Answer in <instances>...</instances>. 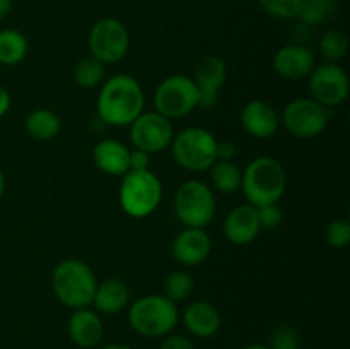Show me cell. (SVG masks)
I'll return each instance as SVG.
<instances>
[{
  "label": "cell",
  "instance_id": "cell-1",
  "mask_svg": "<svg viewBox=\"0 0 350 349\" xmlns=\"http://www.w3.org/2000/svg\"><path fill=\"white\" fill-rule=\"evenodd\" d=\"M142 86L129 74H115L105 79L99 89L96 109L103 123L126 127L144 112Z\"/></svg>",
  "mask_w": 350,
  "mask_h": 349
},
{
  "label": "cell",
  "instance_id": "cell-2",
  "mask_svg": "<svg viewBox=\"0 0 350 349\" xmlns=\"http://www.w3.org/2000/svg\"><path fill=\"white\" fill-rule=\"evenodd\" d=\"M286 168L275 157L260 156L243 170L241 190L248 204L255 207L277 204L286 194Z\"/></svg>",
  "mask_w": 350,
  "mask_h": 349
},
{
  "label": "cell",
  "instance_id": "cell-3",
  "mask_svg": "<svg viewBox=\"0 0 350 349\" xmlns=\"http://www.w3.org/2000/svg\"><path fill=\"white\" fill-rule=\"evenodd\" d=\"M51 287L62 305L77 310L91 307L98 279L91 267L77 259H65L51 272Z\"/></svg>",
  "mask_w": 350,
  "mask_h": 349
},
{
  "label": "cell",
  "instance_id": "cell-4",
  "mask_svg": "<svg viewBox=\"0 0 350 349\" xmlns=\"http://www.w3.org/2000/svg\"><path fill=\"white\" fill-rule=\"evenodd\" d=\"M180 322L176 303L164 294H146L130 305L129 324L139 335L147 339H163L174 331Z\"/></svg>",
  "mask_w": 350,
  "mask_h": 349
},
{
  "label": "cell",
  "instance_id": "cell-5",
  "mask_svg": "<svg viewBox=\"0 0 350 349\" xmlns=\"http://www.w3.org/2000/svg\"><path fill=\"white\" fill-rule=\"evenodd\" d=\"M163 201V183L152 170L126 171L122 177L118 202L123 212L133 219L152 214Z\"/></svg>",
  "mask_w": 350,
  "mask_h": 349
},
{
  "label": "cell",
  "instance_id": "cell-6",
  "mask_svg": "<svg viewBox=\"0 0 350 349\" xmlns=\"http://www.w3.org/2000/svg\"><path fill=\"white\" fill-rule=\"evenodd\" d=\"M217 144L214 133L202 127H188L174 133L171 154L178 166L191 173L208 171L217 161Z\"/></svg>",
  "mask_w": 350,
  "mask_h": 349
},
{
  "label": "cell",
  "instance_id": "cell-7",
  "mask_svg": "<svg viewBox=\"0 0 350 349\" xmlns=\"http://www.w3.org/2000/svg\"><path fill=\"white\" fill-rule=\"evenodd\" d=\"M174 212L185 228H205L217 211L214 190L200 180H187L176 188Z\"/></svg>",
  "mask_w": 350,
  "mask_h": 349
},
{
  "label": "cell",
  "instance_id": "cell-8",
  "mask_svg": "<svg viewBox=\"0 0 350 349\" xmlns=\"http://www.w3.org/2000/svg\"><path fill=\"white\" fill-rule=\"evenodd\" d=\"M154 112L167 120L183 118L200 106V94L193 79L183 74H174L157 84L152 96Z\"/></svg>",
  "mask_w": 350,
  "mask_h": 349
},
{
  "label": "cell",
  "instance_id": "cell-9",
  "mask_svg": "<svg viewBox=\"0 0 350 349\" xmlns=\"http://www.w3.org/2000/svg\"><path fill=\"white\" fill-rule=\"evenodd\" d=\"M88 47L91 57L101 64H116L123 60L130 50V33L116 17H101L89 31Z\"/></svg>",
  "mask_w": 350,
  "mask_h": 349
},
{
  "label": "cell",
  "instance_id": "cell-10",
  "mask_svg": "<svg viewBox=\"0 0 350 349\" xmlns=\"http://www.w3.org/2000/svg\"><path fill=\"white\" fill-rule=\"evenodd\" d=\"M332 109L325 108L311 98H296L282 112L284 129L297 139H314L321 135L330 122Z\"/></svg>",
  "mask_w": 350,
  "mask_h": 349
},
{
  "label": "cell",
  "instance_id": "cell-11",
  "mask_svg": "<svg viewBox=\"0 0 350 349\" xmlns=\"http://www.w3.org/2000/svg\"><path fill=\"white\" fill-rule=\"evenodd\" d=\"M173 137V122L157 112H142L130 123V140L133 149H140L147 154L163 153L171 146Z\"/></svg>",
  "mask_w": 350,
  "mask_h": 349
},
{
  "label": "cell",
  "instance_id": "cell-12",
  "mask_svg": "<svg viewBox=\"0 0 350 349\" xmlns=\"http://www.w3.org/2000/svg\"><path fill=\"white\" fill-rule=\"evenodd\" d=\"M350 91L347 72L338 64L323 62L317 65L310 74L311 99L328 109L340 106L347 99Z\"/></svg>",
  "mask_w": 350,
  "mask_h": 349
},
{
  "label": "cell",
  "instance_id": "cell-13",
  "mask_svg": "<svg viewBox=\"0 0 350 349\" xmlns=\"http://www.w3.org/2000/svg\"><path fill=\"white\" fill-rule=\"evenodd\" d=\"M191 79L200 94L202 108H212L217 103L219 92L228 81V65L222 58L208 55L198 62L195 75Z\"/></svg>",
  "mask_w": 350,
  "mask_h": 349
},
{
  "label": "cell",
  "instance_id": "cell-14",
  "mask_svg": "<svg viewBox=\"0 0 350 349\" xmlns=\"http://www.w3.org/2000/svg\"><path fill=\"white\" fill-rule=\"evenodd\" d=\"M212 252V240L204 228H185L174 238L171 253L174 260L185 267L205 262Z\"/></svg>",
  "mask_w": 350,
  "mask_h": 349
},
{
  "label": "cell",
  "instance_id": "cell-15",
  "mask_svg": "<svg viewBox=\"0 0 350 349\" xmlns=\"http://www.w3.org/2000/svg\"><path fill=\"white\" fill-rule=\"evenodd\" d=\"M314 67H317L314 53L304 44H286L273 55V68L280 77L287 81H301L310 77Z\"/></svg>",
  "mask_w": 350,
  "mask_h": 349
},
{
  "label": "cell",
  "instance_id": "cell-16",
  "mask_svg": "<svg viewBox=\"0 0 350 349\" xmlns=\"http://www.w3.org/2000/svg\"><path fill=\"white\" fill-rule=\"evenodd\" d=\"M224 236L232 245H250L260 235L258 212L252 204H239L228 212L222 222Z\"/></svg>",
  "mask_w": 350,
  "mask_h": 349
},
{
  "label": "cell",
  "instance_id": "cell-17",
  "mask_svg": "<svg viewBox=\"0 0 350 349\" xmlns=\"http://www.w3.org/2000/svg\"><path fill=\"white\" fill-rule=\"evenodd\" d=\"M241 125L255 139H270L280 127L277 109L265 99H252L241 109Z\"/></svg>",
  "mask_w": 350,
  "mask_h": 349
},
{
  "label": "cell",
  "instance_id": "cell-18",
  "mask_svg": "<svg viewBox=\"0 0 350 349\" xmlns=\"http://www.w3.org/2000/svg\"><path fill=\"white\" fill-rule=\"evenodd\" d=\"M68 337L77 348L92 349L105 337V324L101 315L89 307L77 308L68 318Z\"/></svg>",
  "mask_w": 350,
  "mask_h": 349
},
{
  "label": "cell",
  "instance_id": "cell-19",
  "mask_svg": "<svg viewBox=\"0 0 350 349\" xmlns=\"http://www.w3.org/2000/svg\"><path fill=\"white\" fill-rule=\"evenodd\" d=\"M180 318L183 322L185 328L193 337L198 339L214 337L222 324V318L217 307H214V305L204 300L188 303Z\"/></svg>",
  "mask_w": 350,
  "mask_h": 349
},
{
  "label": "cell",
  "instance_id": "cell-20",
  "mask_svg": "<svg viewBox=\"0 0 350 349\" xmlns=\"http://www.w3.org/2000/svg\"><path fill=\"white\" fill-rule=\"evenodd\" d=\"M92 159L109 177H123L130 170V149L116 139L99 140L92 149Z\"/></svg>",
  "mask_w": 350,
  "mask_h": 349
},
{
  "label": "cell",
  "instance_id": "cell-21",
  "mask_svg": "<svg viewBox=\"0 0 350 349\" xmlns=\"http://www.w3.org/2000/svg\"><path fill=\"white\" fill-rule=\"evenodd\" d=\"M129 301L130 289L125 281L111 277V279L98 283L92 305H94L98 313L116 315L129 307Z\"/></svg>",
  "mask_w": 350,
  "mask_h": 349
},
{
  "label": "cell",
  "instance_id": "cell-22",
  "mask_svg": "<svg viewBox=\"0 0 350 349\" xmlns=\"http://www.w3.org/2000/svg\"><path fill=\"white\" fill-rule=\"evenodd\" d=\"M24 129L27 135L34 140H51L60 133L62 120L55 112L46 108L33 109L24 120Z\"/></svg>",
  "mask_w": 350,
  "mask_h": 349
},
{
  "label": "cell",
  "instance_id": "cell-23",
  "mask_svg": "<svg viewBox=\"0 0 350 349\" xmlns=\"http://www.w3.org/2000/svg\"><path fill=\"white\" fill-rule=\"evenodd\" d=\"M208 173H211L212 187L221 192V194L231 195L241 190L243 170L232 161L217 159L208 168Z\"/></svg>",
  "mask_w": 350,
  "mask_h": 349
},
{
  "label": "cell",
  "instance_id": "cell-24",
  "mask_svg": "<svg viewBox=\"0 0 350 349\" xmlns=\"http://www.w3.org/2000/svg\"><path fill=\"white\" fill-rule=\"evenodd\" d=\"M27 55V40L21 31H0V65H17Z\"/></svg>",
  "mask_w": 350,
  "mask_h": 349
},
{
  "label": "cell",
  "instance_id": "cell-25",
  "mask_svg": "<svg viewBox=\"0 0 350 349\" xmlns=\"http://www.w3.org/2000/svg\"><path fill=\"white\" fill-rule=\"evenodd\" d=\"M338 0H303L297 12V19L304 26H320L337 14Z\"/></svg>",
  "mask_w": 350,
  "mask_h": 349
},
{
  "label": "cell",
  "instance_id": "cell-26",
  "mask_svg": "<svg viewBox=\"0 0 350 349\" xmlns=\"http://www.w3.org/2000/svg\"><path fill=\"white\" fill-rule=\"evenodd\" d=\"M318 50L328 64H338L349 51V38L342 29H328L318 41Z\"/></svg>",
  "mask_w": 350,
  "mask_h": 349
},
{
  "label": "cell",
  "instance_id": "cell-27",
  "mask_svg": "<svg viewBox=\"0 0 350 349\" xmlns=\"http://www.w3.org/2000/svg\"><path fill=\"white\" fill-rule=\"evenodd\" d=\"M105 64L94 57H84L77 62L74 68V81L84 89H92L96 86L103 84L105 81Z\"/></svg>",
  "mask_w": 350,
  "mask_h": 349
},
{
  "label": "cell",
  "instance_id": "cell-28",
  "mask_svg": "<svg viewBox=\"0 0 350 349\" xmlns=\"http://www.w3.org/2000/svg\"><path fill=\"white\" fill-rule=\"evenodd\" d=\"M193 287L195 283L190 274L185 270H173L167 274L166 281H164V296L178 305L191 296Z\"/></svg>",
  "mask_w": 350,
  "mask_h": 349
},
{
  "label": "cell",
  "instance_id": "cell-29",
  "mask_svg": "<svg viewBox=\"0 0 350 349\" xmlns=\"http://www.w3.org/2000/svg\"><path fill=\"white\" fill-rule=\"evenodd\" d=\"M303 0H258L260 7L275 19H294Z\"/></svg>",
  "mask_w": 350,
  "mask_h": 349
},
{
  "label": "cell",
  "instance_id": "cell-30",
  "mask_svg": "<svg viewBox=\"0 0 350 349\" xmlns=\"http://www.w3.org/2000/svg\"><path fill=\"white\" fill-rule=\"evenodd\" d=\"M270 349H301V339L293 325H279L270 334Z\"/></svg>",
  "mask_w": 350,
  "mask_h": 349
},
{
  "label": "cell",
  "instance_id": "cell-31",
  "mask_svg": "<svg viewBox=\"0 0 350 349\" xmlns=\"http://www.w3.org/2000/svg\"><path fill=\"white\" fill-rule=\"evenodd\" d=\"M325 238L332 248H345L350 243V222L347 219H334L327 226Z\"/></svg>",
  "mask_w": 350,
  "mask_h": 349
},
{
  "label": "cell",
  "instance_id": "cell-32",
  "mask_svg": "<svg viewBox=\"0 0 350 349\" xmlns=\"http://www.w3.org/2000/svg\"><path fill=\"white\" fill-rule=\"evenodd\" d=\"M256 212H258V221L260 228L262 229H277L284 221V212L282 209L279 207V204H267L256 207Z\"/></svg>",
  "mask_w": 350,
  "mask_h": 349
},
{
  "label": "cell",
  "instance_id": "cell-33",
  "mask_svg": "<svg viewBox=\"0 0 350 349\" xmlns=\"http://www.w3.org/2000/svg\"><path fill=\"white\" fill-rule=\"evenodd\" d=\"M159 349H197L195 348L193 341H191L188 335L183 334H167L166 337H163L161 341Z\"/></svg>",
  "mask_w": 350,
  "mask_h": 349
},
{
  "label": "cell",
  "instance_id": "cell-34",
  "mask_svg": "<svg viewBox=\"0 0 350 349\" xmlns=\"http://www.w3.org/2000/svg\"><path fill=\"white\" fill-rule=\"evenodd\" d=\"M150 170V154L144 153L140 149L130 151V170L129 171H142Z\"/></svg>",
  "mask_w": 350,
  "mask_h": 349
},
{
  "label": "cell",
  "instance_id": "cell-35",
  "mask_svg": "<svg viewBox=\"0 0 350 349\" xmlns=\"http://www.w3.org/2000/svg\"><path fill=\"white\" fill-rule=\"evenodd\" d=\"M236 156V147L232 142H219L217 144V159L224 161H232V157Z\"/></svg>",
  "mask_w": 350,
  "mask_h": 349
},
{
  "label": "cell",
  "instance_id": "cell-36",
  "mask_svg": "<svg viewBox=\"0 0 350 349\" xmlns=\"http://www.w3.org/2000/svg\"><path fill=\"white\" fill-rule=\"evenodd\" d=\"M10 108V94L5 88L0 86V116L5 115Z\"/></svg>",
  "mask_w": 350,
  "mask_h": 349
},
{
  "label": "cell",
  "instance_id": "cell-37",
  "mask_svg": "<svg viewBox=\"0 0 350 349\" xmlns=\"http://www.w3.org/2000/svg\"><path fill=\"white\" fill-rule=\"evenodd\" d=\"M14 5V0H0V21L5 19L7 16L10 14Z\"/></svg>",
  "mask_w": 350,
  "mask_h": 349
},
{
  "label": "cell",
  "instance_id": "cell-38",
  "mask_svg": "<svg viewBox=\"0 0 350 349\" xmlns=\"http://www.w3.org/2000/svg\"><path fill=\"white\" fill-rule=\"evenodd\" d=\"M101 349H133V348H132V346L125 344V342H111V344L103 346Z\"/></svg>",
  "mask_w": 350,
  "mask_h": 349
},
{
  "label": "cell",
  "instance_id": "cell-39",
  "mask_svg": "<svg viewBox=\"0 0 350 349\" xmlns=\"http://www.w3.org/2000/svg\"><path fill=\"white\" fill-rule=\"evenodd\" d=\"M5 190H7V178H5V174H3V171L0 170V198L3 197Z\"/></svg>",
  "mask_w": 350,
  "mask_h": 349
},
{
  "label": "cell",
  "instance_id": "cell-40",
  "mask_svg": "<svg viewBox=\"0 0 350 349\" xmlns=\"http://www.w3.org/2000/svg\"><path fill=\"white\" fill-rule=\"evenodd\" d=\"M239 349H270L269 344H246L241 346Z\"/></svg>",
  "mask_w": 350,
  "mask_h": 349
}]
</instances>
